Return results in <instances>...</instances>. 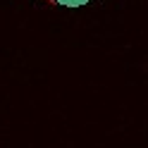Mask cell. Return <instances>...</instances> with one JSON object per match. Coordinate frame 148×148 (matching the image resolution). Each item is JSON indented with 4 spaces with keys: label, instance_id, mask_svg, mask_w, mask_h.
Masks as SVG:
<instances>
[{
    "label": "cell",
    "instance_id": "cell-1",
    "mask_svg": "<svg viewBox=\"0 0 148 148\" xmlns=\"http://www.w3.org/2000/svg\"><path fill=\"white\" fill-rule=\"evenodd\" d=\"M43 3H48V5H58V7H81V5H86L91 3V0H43Z\"/></svg>",
    "mask_w": 148,
    "mask_h": 148
}]
</instances>
